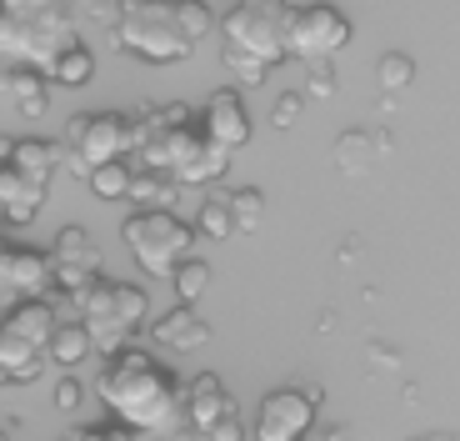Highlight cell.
<instances>
[{
    "instance_id": "cell-31",
    "label": "cell",
    "mask_w": 460,
    "mask_h": 441,
    "mask_svg": "<svg viewBox=\"0 0 460 441\" xmlns=\"http://www.w3.org/2000/svg\"><path fill=\"white\" fill-rule=\"evenodd\" d=\"M305 66H311L305 95H315V101H331V95H335V66H331V56H315V60H305Z\"/></svg>"
},
{
    "instance_id": "cell-23",
    "label": "cell",
    "mask_w": 460,
    "mask_h": 441,
    "mask_svg": "<svg viewBox=\"0 0 460 441\" xmlns=\"http://www.w3.org/2000/svg\"><path fill=\"white\" fill-rule=\"evenodd\" d=\"M130 166L126 161H105V166H95L91 171V191L101 201H120V196H130Z\"/></svg>"
},
{
    "instance_id": "cell-40",
    "label": "cell",
    "mask_w": 460,
    "mask_h": 441,
    "mask_svg": "<svg viewBox=\"0 0 460 441\" xmlns=\"http://www.w3.org/2000/svg\"><path fill=\"white\" fill-rule=\"evenodd\" d=\"M296 386H300V392H305V396H311L315 407H325V392H321V386H315V382H296Z\"/></svg>"
},
{
    "instance_id": "cell-10",
    "label": "cell",
    "mask_w": 460,
    "mask_h": 441,
    "mask_svg": "<svg viewBox=\"0 0 460 441\" xmlns=\"http://www.w3.org/2000/svg\"><path fill=\"white\" fill-rule=\"evenodd\" d=\"M345 40H350V21H345L335 5H305V11H296V31H290V56H335V50H345Z\"/></svg>"
},
{
    "instance_id": "cell-25",
    "label": "cell",
    "mask_w": 460,
    "mask_h": 441,
    "mask_svg": "<svg viewBox=\"0 0 460 441\" xmlns=\"http://www.w3.org/2000/svg\"><path fill=\"white\" fill-rule=\"evenodd\" d=\"M175 296H181V302H200V296H206V286H210V266L206 261H200V256H190V261H181V266H175Z\"/></svg>"
},
{
    "instance_id": "cell-14",
    "label": "cell",
    "mask_w": 460,
    "mask_h": 441,
    "mask_svg": "<svg viewBox=\"0 0 460 441\" xmlns=\"http://www.w3.org/2000/svg\"><path fill=\"white\" fill-rule=\"evenodd\" d=\"M50 76L46 70H35V66H11V70H0V95H11L15 111H21L25 121H40L46 116V105H50Z\"/></svg>"
},
{
    "instance_id": "cell-5",
    "label": "cell",
    "mask_w": 460,
    "mask_h": 441,
    "mask_svg": "<svg viewBox=\"0 0 460 441\" xmlns=\"http://www.w3.org/2000/svg\"><path fill=\"white\" fill-rule=\"evenodd\" d=\"M290 31H296V11L286 0H235L230 15L220 21L226 50L270 60V66L290 56Z\"/></svg>"
},
{
    "instance_id": "cell-19",
    "label": "cell",
    "mask_w": 460,
    "mask_h": 441,
    "mask_svg": "<svg viewBox=\"0 0 460 441\" xmlns=\"http://www.w3.org/2000/svg\"><path fill=\"white\" fill-rule=\"evenodd\" d=\"M91 351H95V337H91L85 321L81 326H66V321L56 326V337H50V361H56V366H81Z\"/></svg>"
},
{
    "instance_id": "cell-16",
    "label": "cell",
    "mask_w": 460,
    "mask_h": 441,
    "mask_svg": "<svg viewBox=\"0 0 460 441\" xmlns=\"http://www.w3.org/2000/svg\"><path fill=\"white\" fill-rule=\"evenodd\" d=\"M5 321L21 331V337H31L35 346L50 351V337H56V296H25V302H11V311H5Z\"/></svg>"
},
{
    "instance_id": "cell-38",
    "label": "cell",
    "mask_w": 460,
    "mask_h": 441,
    "mask_svg": "<svg viewBox=\"0 0 460 441\" xmlns=\"http://www.w3.org/2000/svg\"><path fill=\"white\" fill-rule=\"evenodd\" d=\"M130 431H136V427H126V421H120V427H105V431H75L70 441H136Z\"/></svg>"
},
{
    "instance_id": "cell-26",
    "label": "cell",
    "mask_w": 460,
    "mask_h": 441,
    "mask_svg": "<svg viewBox=\"0 0 460 441\" xmlns=\"http://www.w3.org/2000/svg\"><path fill=\"white\" fill-rule=\"evenodd\" d=\"M376 76H380V91H405V86L415 81V60L405 56V50H391V56H380V66H376Z\"/></svg>"
},
{
    "instance_id": "cell-43",
    "label": "cell",
    "mask_w": 460,
    "mask_h": 441,
    "mask_svg": "<svg viewBox=\"0 0 460 441\" xmlns=\"http://www.w3.org/2000/svg\"><path fill=\"white\" fill-rule=\"evenodd\" d=\"M196 436H200V431L190 427V431H171V436H165V441H196Z\"/></svg>"
},
{
    "instance_id": "cell-2",
    "label": "cell",
    "mask_w": 460,
    "mask_h": 441,
    "mask_svg": "<svg viewBox=\"0 0 460 441\" xmlns=\"http://www.w3.org/2000/svg\"><path fill=\"white\" fill-rule=\"evenodd\" d=\"M140 166L175 176L181 186H216L230 166V151L216 146L206 130L190 126H161V121H140Z\"/></svg>"
},
{
    "instance_id": "cell-15",
    "label": "cell",
    "mask_w": 460,
    "mask_h": 441,
    "mask_svg": "<svg viewBox=\"0 0 460 441\" xmlns=\"http://www.w3.org/2000/svg\"><path fill=\"white\" fill-rule=\"evenodd\" d=\"M226 411H241V407H235V396L226 392V382H220L216 372H200L196 382H190V411H185V417H190V427L210 431L220 417H226Z\"/></svg>"
},
{
    "instance_id": "cell-45",
    "label": "cell",
    "mask_w": 460,
    "mask_h": 441,
    "mask_svg": "<svg viewBox=\"0 0 460 441\" xmlns=\"http://www.w3.org/2000/svg\"><path fill=\"white\" fill-rule=\"evenodd\" d=\"M0 166H5V161H0Z\"/></svg>"
},
{
    "instance_id": "cell-13",
    "label": "cell",
    "mask_w": 460,
    "mask_h": 441,
    "mask_svg": "<svg viewBox=\"0 0 460 441\" xmlns=\"http://www.w3.org/2000/svg\"><path fill=\"white\" fill-rule=\"evenodd\" d=\"M150 337L161 341V346H171V351H196V346L210 341V321L196 311V302H181V306H171L165 316L150 321Z\"/></svg>"
},
{
    "instance_id": "cell-7",
    "label": "cell",
    "mask_w": 460,
    "mask_h": 441,
    "mask_svg": "<svg viewBox=\"0 0 460 441\" xmlns=\"http://www.w3.org/2000/svg\"><path fill=\"white\" fill-rule=\"evenodd\" d=\"M140 151V121H126L120 111H101V116H70L66 121V166L91 181L95 166L126 161Z\"/></svg>"
},
{
    "instance_id": "cell-8",
    "label": "cell",
    "mask_w": 460,
    "mask_h": 441,
    "mask_svg": "<svg viewBox=\"0 0 460 441\" xmlns=\"http://www.w3.org/2000/svg\"><path fill=\"white\" fill-rule=\"evenodd\" d=\"M315 401L300 386H280L261 401L255 411V441H311V431L321 427L315 421Z\"/></svg>"
},
{
    "instance_id": "cell-22",
    "label": "cell",
    "mask_w": 460,
    "mask_h": 441,
    "mask_svg": "<svg viewBox=\"0 0 460 441\" xmlns=\"http://www.w3.org/2000/svg\"><path fill=\"white\" fill-rule=\"evenodd\" d=\"M196 226H200V236H210V241H226V236L241 231V226H235V211H230V191H216V196L196 211Z\"/></svg>"
},
{
    "instance_id": "cell-11",
    "label": "cell",
    "mask_w": 460,
    "mask_h": 441,
    "mask_svg": "<svg viewBox=\"0 0 460 441\" xmlns=\"http://www.w3.org/2000/svg\"><path fill=\"white\" fill-rule=\"evenodd\" d=\"M200 130H206L216 146H226V151H241L245 140H251V111H245V101H241L235 86L210 91L206 111H200Z\"/></svg>"
},
{
    "instance_id": "cell-30",
    "label": "cell",
    "mask_w": 460,
    "mask_h": 441,
    "mask_svg": "<svg viewBox=\"0 0 460 441\" xmlns=\"http://www.w3.org/2000/svg\"><path fill=\"white\" fill-rule=\"evenodd\" d=\"M226 70L245 86V91H255V86H265V76H270V60H255V56H241V50H226Z\"/></svg>"
},
{
    "instance_id": "cell-36",
    "label": "cell",
    "mask_w": 460,
    "mask_h": 441,
    "mask_svg": "<svg viewBox=\"0 0 460 441\" xmlns=\"http://www.w3.org/2000/svg\"><path fill=\"white\" fill-rule=\"evenodd\" d=\"M366 361H370V366H380V372H401V351L385 346V341H370V346H366Z\"/></svg>"
},
{
    "instance_id": "cell-27",
    "label": "cell",
    "mask_w": 460,
    "mask_h": 441,
    "mask_svg": "<svg viewBox=\"0 0 460 441\" xmlns=\"http://www.w3.org/2000/svg\"><path fill=\"white\" fill-rule=\"evenodd\" d=\"M230 211H235V226H241V231H261V220H265V196H261L255 186L230 191Z\"/></svg>"
},
{
    "instance_id": "cell-21",
    "label": "cell",
    "mask_w": 460,
    "mask_h": 441,
    "mask_svg": "<svg viewBox=\"0 0 460 441\" xmlns=\"http://www.w3.org/2000/svg\"><path fill=\"white\" fill-rule=\"evenodd\" d=\"M50 256H56V261H75V266L101 271V246L85 236V226H66V231L56 236V246H50Z\"/></svg>"
},
{
    "instance_id": "cell-28",
    "label": "cell",
    "mask_w": 460,
    "mask_h": 441,
    "mask_svg": "<svg viewBox=\"0 0 460 441\" xmlns=\"http://www.w3.org/2000/svg\"><path fill=\"white\" fill-rule=\"evenodd\" d=\"M175 15H181L190 40H206V35L216 31V11H210L206 0H175Z\"/></svg>"
},
{
    "instance_id": "cell-1",
    "label": "cell",
    "mask_w": 460,
    "mask_h": 441,
    "mask_svg": "<svg viewBox=\"0 0 460 441\" xmlns=\"http://www.w3.org/2000/svg\"><path fill=\"white\" fill-rule=\"evenodd\" d=\"M95 392L111 407V417H120L136 431H150V436H171L175 421L190 411V386L175 382V372L161 366L150 351H130V346L111 356Z\"/></svg>"
},
{
    "instance_id": "cell-3",
    "label": "cell",
    "mask_w": 460,
    "mask_h": 441,
    "mask_svg": "<svg viewBox=\"0 0 460 441\" xmlns=\"http://www.w3.org/2000/svg\"><path fill=\"white\" fill-rule=\"evenodd\" d=\"M111 40L130 56L150 60V66H175L196 50V40L185 35L181 15L171 0H126L120 21L111 25Z\"/></svg>"
},
{
    "instance_id": "cell-34",
    "label": "cell",
    "mask_w": 460,
    "mask_h": 441,
    "mask_svg": "<svg viewBox=\"0 0 460 441\" xmlns=\"http://www.w3.org/2000/svg\"><path fill=\"white\" fill-rule=\"evenodd\" d=\"M206 441H245V417L241 411H226V417L206 431Z\"/></svg>"
},
{
    "instance_id": "cell-4",
    "label": "cell",
    "mask_w": 460,
    "mask_h": 441,
    "mask_svg": "<svg viewBox=\"0 0 460 441\" xmlns=\"http://www.w3.org/2000/svg\"><path fill=\"white\" fill-rule=\"evenodd\" d=\"M75 15L60 5V11L46 15H0V56L11 66H35V70H56V60L66 56L70 46H81L75 35Z\"/></svg>"
},
{
    "instance_id": "cell-18",
    "label": "cell",
    "mask_w": 460,
    "mask_h": 441,
    "mask_svg": "<svg viewBox=\"0 0 460 441\" xmlns=\"http://www.w3.org/2000/svg\"><path fill=\"white\" fill-rule=\"evenodd\" d=\"M130 206H171L181 201V181L165 171H155V166H136V176H130Z\"/></svg>"
},
{
    "instance_id": "cell-35",
    "label": "cell",
    "mask_w": 460,
    "mask_h": 441,
    "mask_svg": "<svg viewBox=\"0 0 460 441\" xmlns=\"http://www.w3.org/2000/svg\"><path fill=\"white\" fill-rule=\"evenodd\" d=\"M60 11V0H0V15H46Z\"/></svg>"
},
{
    "instance_id": "cell-24",
    "label": "cell",
    "mask_w": 460,
    "mask_h": 441,
    "mask_svg": "<svg viewBox=\"0 0 460 441\" xmlns=\"http://www.w3.org/2000/svg\"><path fill=\"white\" fill-rule=\"evenodd\" d=\"M95 76V56L85 46H70L66 56L56 60V70H50V81L56 86H85Z\"/></svg>"
},
{
    "instance_id": "cell-42",
    "label": "cell",
    "mask_w": 460,
    "mask_h": 441,
    "mask_svg": "<svg viewBox=\"0 0 460 441\" xmlns=\"http://www.w3.org/2000/svg\"><path fill=\"white\" fill-rule=\"evenodd\" d=\"M11 156H15V140H11V136H0V161H11Z\"/></svg>"
},
{
    "instance_id": "cell-29",
    "label": "cell",
    "mask_w": 460,
    "mask_h": 441,
    "mask_svg": "<svg viewBox=\"0 0 460 441\" xmlns=\"http://www.w3.org/2000/svg\"><path fill=\"white\" fill-rule=\"evenodd\" d=\"M120 5L126 0H66V11L85 25H115L120 21Z\"/></svg>"
},
{
    "instance_id": "cell-39",
    "label": "cell",
    "mask_w": 460,
    "mask_h": 441,
    "mask_svg": "<svg viewBox=\"0 0 460 441\" xmlns=\"http://www.w3.org/2000/svg\"><path fill=\"white\" fill-rule=\"evenodd\" d=\"M311 441H350V431L331 421V427H315V431H311Z\"/></svg>"
},
{
    "instance_id": "cell-17",
    "label": "cell",
    "mask_w": 460,
    "mask_h": 441,
    "mask_svg": "<svg viewBox=\"0 0 460 441\" xmlns=\"http://www.w3.org/2000/svg\"><path fill=\"white\" fill-rule=\"evenodd\" d=\"M391 151V136L385 130H345L341 140H335V166L341 171H350V176H366V166L376 161V156H385Z\"/></svg>"
},
{
    "instance_id": "cell-32",
    "label": "cell",
    "mask_w": 460,
    "mask_h": 441,
    "mask_svg": "<svg viewBox=\"0 0 460 441\" xmlns=\"http://www.w3.org/2000/svg\"><path fill=\"white\" fill-rule=\"evenodd\" d=\"M300 111H305V95H280L276 105H270V126L276 130H290L300 121Z\"/></svg>"
},
{
    "instance_id": "cell-37",
    "label": "cell",
    "mask_w": 460,
    "mask_h": 441,
    "mask_svg": "<svg viewBox=\"0 0 460 441\" xmlns=\"http://www.w3.org/2000/svg\"><path fill=\"white\" fill-rule=\"evenodd\" d=\"M56 411H81V382H75V376H66V382L56 386Z\"/></svg>"
},
{
    "instance_id": "cell-33",
    "label": "cell",
    "mask_w": 460,
    "mask_h": 441,
    "mask_svg": "<svg viewBox=\"0 0 460 441\" xmlns=\"http://www.w3.org/2000/svg\"><path fill=\"white\" fill-rule=\"evenodd\" d=\"M146 121H161V126H190L196 121V111L185 101H171V105H155V111H146Z\"/></svg>"
},
{
    "instance_id": "cell-9",
    "label": "cell",
    "mask_w": 460,
    "mask_h": 441,
    "mask_svg": "<svg viewBox=\"0 0 460 441\" xmlns=\"http://www.w3.org/2000/svg\"><path fill=\"white\" fill-rule=\"evenodd\" d=\"M56 286V256L35 251V246H0V296L25 302V296H46Z\"/></svg>"
},
{
    "instance_id": "cell-6",
    "label": "cell",
    "mask_w": 460,
    "mask_h": 441,
    "mask_svg": "<svg viewBox=\"0 0 460 441\" xmlns=\"http://www.w3.org/2000/svg\"><path fill=\"white\" fill-rule=\"evenodd\" d=\"M196 231L200 226L181 220L171 206H136V216L126 220V246L146 276H175V266L185 261Z\"/></svg>"
},
{
    "instance_id": "cell-41",
    "label": "cell",
    "mask_w": 460,
    "mask_h": 441,
    "mask_svg": "<svg viewBox=\"0 0 460 441\" xmlns=\"http://www.w3.org/2000/svg\"><path fill=\"white\" fill-rule=\"evenodd\" d=\"M411 441H460L456 431H420V436H411Z\"/></svg>"
},
{
    "instance_id": "cell-44",
    "label": "cell",
    "mask_w": 460,
    "mask_h": 441,
    "mask_svg": "<svg viewBox=\"0 0 460 441\" xmlns=\"http://www.w3.org/2000/svg\"><path fill=\"white\" fill-rule=\"evenodd\" d=\"M0 441H5V431H0Z\"/></svg>"
},
{
    "instance_id": "cell-12",
    "label": "cell",
    "mask_w": 460,
    "mask_h": 441,
    "mask_svg": "<svg viewBox=\"0 0 460 441\" xmlns=\"http://www.w3.org/2000/svg\"><path fill=\"white\" fill-rule=\"evenodd\" d=\"M46 196H50V181H46V176L21 171L15 161L0 166V216L11 220V226H31L35 211L46 206Z\"/></svg>"
},
{
    "instance_id": "cell-20",
    "label": "cell",
    "mask_w": 460,
    "mask_h": 441,
    "mask_svg": "<svg viewBox=\"0 0 460 441\" xmlns=\"http://www.w3.org/2000/svg\"><path fill=\"white\" fill-rule=\"evenodd\" d=\"M21 171H31V176H46L50 181V171H56L60 161H66V140H15V156H11Z\"/></svg>"
}]
</instances>
